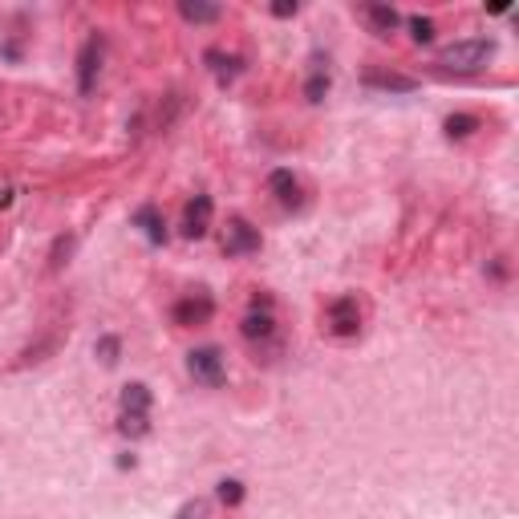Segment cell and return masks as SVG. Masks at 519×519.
I'll use <instances>...</instances> for the list:
<instances>
[{
    "mask_svg": "<svg viewBox=\"0 0 519 519\" xmlns=\"http://www.w3.org/2000/svg\"><path fill=\"white\" fill-rule=\"evenodd\" d=\"M491 57H495V41L470 37V41H454V45H446L442 53H438V65H442V69L470 73V69H483Z\"/></svg>",
    "mask_w": 519,
    "mask_h": 519,
    "instance_id": "6da1fadb",
    "label": "cell"
},
{
    "mask_svg": "<svg viewBox=\"0 0 519 519\" xmlns=\"http://www.w3.org/2000/svg\"><path fill=\"white\" fill-rule=\"evenodd\" d=\"M187 369L203 386H223V357H219V349H195L187 357Z\"/></svg>",
    "mask_w": 519,
    "mask_h": 519,
    "instance_id": "7a4b0ae2",
    "label": "cell"
},
{
    "mask_svg": "<svg viewBox=\"0 0 519 519\" xmlns=\"http://www.w3.org/2000/svg\"><path fill=\"white\" fill-rule=\"evenodd\" d=\"M223 251H227V256H248V251H260V232L248 223V219H227Z\"/></svg>",
    "mask_w": 519,
    "mask_h": 519,
    "instance_id": "3957f363",
    "label": "cell"
},
{
    "mask_svg": "<svg viewBox=\"0 0 519 519\" xmlns=\"http://www.w3.org/2000/svg\"><path fill=\"white\" fill-rule=\"evenodd\" d=\"M329 329L337 332V337H353V332L361 329V308H357L353 296H337L329 305Z\"/></svg>",
    "mask_w": 519,
    "mask_h": 519,
    "instance_id": "277c9868",
    "label": "cell"
},
{
    "mask_svg": "<svg viewBox=\"0 0 519 519\" xmlns=\"http://www.w3.org/2000/svg\"><path fill=\"white\" fill-rule=\"evenodd\" d=\"M211 199L207 195H195L191 203H187V211H183V235L187 240H203L207 235V227H211Z\"/></svg>",
    "mask_w": 519,
    "mask_h": 519,
    "instance_id": "5b68a950",
    "label": "cell"
},
{
    "mask_svg": "<svg viewBox=\"0 0 519 519\" xmlns=\"http://www.w3.org/2000/svg\"><path fill=\"white\" fill-rule=\"evenodd\" d=\"M97 65H102V37H89L86 45H81V57H77V89H81V94L94 89Z\"/></svg>",
    "mask_w": 519,
    "mask_h": 519,
    "instance_id": "8992f818",
    "label": "cell"
},
{
    "mask_svg": "<svg viewBox=\"0 0 519 519\" xmlns=\"http://www.w3.org/2000/svg\"><path fill=\"white\" fill-rule=\"evenodd\" d=\"M211 313H215V300H211L207 292H195V296H187L175 305L178 324H203V321H211Z\"/></svg>",
    "mask_w": 519,
    "mask_h": 519,
    "instance_id": "52a82bcc",
    "label": "cell"
},
{
    "mask_svg": "<svg viewBox=\"0 0 519 519\" xmlns=\"http://www.w3.org/2000/svg\"><path fill=\"white\" fill-rule=\"evenodd\" d=\"M272 332H276L272 305H268V300H256V308L243 316V337H248V341H268Z\"/></svg>",
    "mask_w": 519,
    "mask_h": 519,
    "instance_id": "ba28073f",
    "label": "cell"
},
{
    "mask_svg": "<svg viewBox=\"0 0 519 519\" xmlns=\"http://www.w3.org/2000/svg\"><path fill=\"white\" fill-rule=\"evenodd\" d=\"M268 187L276 191V199H280V207H300V183L292 170H272V178H268Z\"/></svg>",
    "mask_w": 519,
    "mask_h": 519,
    "instance_id": "9c48e42d",
    "label": "cell"
},
{
    "mask_svg": "<svg viewBox=\"0 0 519 519\" xmlns=\"http://www.w3.org/2000/svg\"><path fill=\"white\" fill-rule=\"evenodd\" d=\"M122 414H130V418H146V414H150V389H146L142 381L122 389Z\"/></svg>",
    "mask_w": 519,
    "mask_h": 519,
    "instance_id": "30bf717a",
    "label": "cell"
},
{
    "mask_svg": "<svg viewBox=\"0 0 519 519\" xmlns=\"http://www.w3.org/2000/svg\"><path fill=\"white\" fill-rule=\"evenodd\" d=\"M365 86H373V89H394V94H410L418 81L414 77H405V73H381V69H369L365 73Z\"/></svg>",
    "mask_w": 519,
    "mask_h": 519,
    "instance_id": "8fae6325",
    "label": "cell"
},
{
    "mask_svg": "<svg viewBox=\"0 0 519 519\" xmlns=\"http://www.w3.org/2000/svg\"><path fill=\"white\" fill-rule=\"evenodd\" d=\"M207 65H211V73H215L219 86L235 81V77H240V69H243L240 57H227V53H219V49H211V53H207Z\"/></svg>",
    "mask_w": 519,
    "mask_h": 519,
    "instance_id": "7c38bea8",
    "label": "cell"
},
{
    "mask_svg": "<svg viewBox=\"0 0 519 519\" xmlns=\"http://www.w3.org/2000/svg\"><path fill=\"white\" fill-rule=\"evenodd\" d=\"M361 13H365V21H369V29L378 32V37H389V32L397 29V13L389 5H365Z\"/></svg>",
    "mask_w": 519,
    "mask_h": 519,
    "instance_id": "4fadbf2b",
    "label": "cell"
},
{
    "mask_svg": "<svg viewBox=\"0 0 519 519\" xmlns=\"http://www.w3.org/2000/svg\"><path fill=\"white\" fill-rule=\"evenodd\" d=\"M134 227H142L150 243H167V223H162V215L154 207H138L134 211Z\"/></svg>",
    "mask_w": 519,
    "mask_h": 519,
    "instance_id": "5bb4252c",
    "label": "cell"
},
{
    "mask_svg": "<svg viewBox=\"0 0 519 519\" xmlns=\"http://www.w3.org/2000/svg\"><path fill=\"white\" fill-rule=\"evenodd\" d=\"M178 13H183V21H191V24L219 21V5H207V0H183V5H178Z\"/></svg>",
    "mask_w": 519,
    "mask_h": 519,
    "instance_id": "9a60e30c",
    "label": "cell"
},
{
    "mask_svg": "<svg viewBox=\"0 0 519 519\" xmlns=\"http://www.w3.org/2000/svg\"><path fill=\"white\" fill-rule=\"evenodd\" d=\"M324 94H329V69H324V65H313L308 86H305V97H308V102H321Z\"/></svg>",
    "mask_w": 519,
    "mask_h": 519,
    "instance_id": "2e32d148",
    "label": "cell"
},
{
    "mask_svg": "<svg viewBox=\"0 0 519 519\" xmlns=\"http://www.w3.org/2000/svg\"><path fill=\"white\" fill-rule=\"evenodd\" d=\"M475 126H478V122L470 118V114H451V118H446V134H451V138H467Z\"/></svg>",
    "mask_w": 519,
    "mask_h": 519,
    "instance_id": "e0dca14e",
    "label": "cell"
},
{
    "mask_svg": "<svg viewBox=\"0 0 519 519\" xmlns=\"http://www.w3.org/2000/svg\"><path fill=\"white\" fill-rule=\"evenodd\" d=\"M240 499H243V483H240V478H223V483H219V503L235 507Z\"/></svg>",
    "mask_w": 519,
    "mask_h": 519,
    "instance_id": "ac0fdd59",
    "label": "cell"
},
{
    "mask_svg": "<svg viewBox=\"0 0 519 519\" xmlns=\"http://www.w3.org/2000/svg\"><path fill=\"white\" fill-rule=\"evenodd\" d=\"M410 32L418 45H430V41H434V24H430L426 16H410Z\"/></svg>",
    "mask_w": 519,
    "mask_h": 519,
    "instance_id": "d6986e66",
    "label": "cell"
},
{
    "mask_svg": "<svg viewBox=\"0 0 519 519\" xmlns=\"http://www.w3.org/2000/svg\"><path fill=\"white\" fill-rule=\"evenodd\" d=\"M94 353L102 357L105 365H114V361H118V337H102V341L94 345Z\"/></svg>",
    "mask_w": 519,
    "mask_h": 519,
    "instance_id": "ffe728a7",
    "label": "cell"
},
{
    "mask_svg": "<svg viewBox=\"0 0 519 519\" xmlns=\"http://www.w3.org/2000/svg\"><path fill=\"white\" fill-rule=\"evenodd\" d=\"M296 0H276V5H272V16H296Z\"/></svg>",
    "mask_w": 519,
    "mask_h": 519,
    "instance_id": "44dd1931",
    "label": "cell"
},
{
    "mask_svg": "<svg viewBox=\"0 0 519 519\" xmlns=\"http://www.w3.org/2000/svg\"><path fill=\"white\" fill-rule=\"evenodd\" d=\"M203 511H207V507H203V503H199V499H195V503H187V507H183V511H178V515H175V519H203Z\"/></svg>",
    "mask_w": 519,
    "mask_h": 519,
    "instance_id": "7402d4cb",
    "label": "cell"
},
{
    "mask_svg": "<svg viewBox=\"0 0 519 519\" xmlns=\"http://www.w3.org/2000/svg\"><path fill=\"white\" fill-rule=\"evenodd\" d=\"M8 199H13V187L0 183V207H8Z\"/></svg>",
    "mask_w": 519,
    "mask_h": 519,
    "instance_id": "603a6c76",
    "label": "cell"
}]
</instances>
